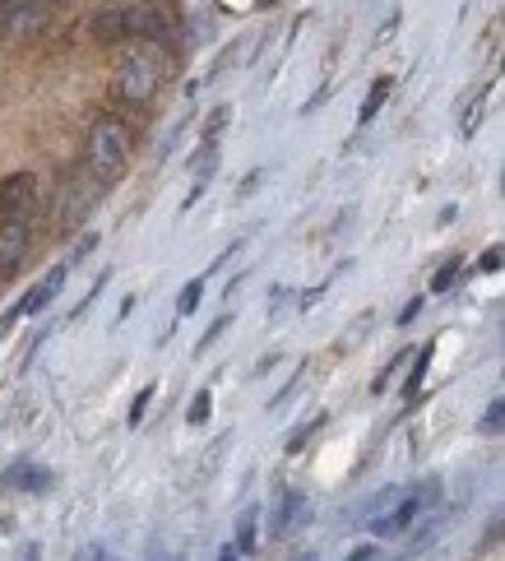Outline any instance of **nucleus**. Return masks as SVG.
<instances>
[{
  "label": "nucleus",
  "mask_w": 505,
  "mask_h": 561,
  "mask_svg": "<svg viewBox=\"0 0 505 561\" xmlns=\"http://www.w3.org/2000/svg\"><path fill=\"white\" fill-rule=\"evenodd\" d=\"M89 33L97 43H172L176 33V19L163 5H116V10H97Z\"/></svg>",
  "instance_id": "1"
},
{
  "label": "nucleus",
  "mask_w": 505,
  "mask_h": 561,
  "mask_svg": "<svg viewBox=\"0 0 505 561\" xmlns=\"http://www.w3.org/2000/svg\"><path fill=\"white\" fill-rule=\"evenodd\" d=\"M130 168V130L116 116H97L89 130V176L112 186L120 172Z\"/></svg>",
  "instance_id": "2"
},
{
  "label": "nucleus",
  "mask_w": 505,
  "mask_h": 561,
  "mask_svg": "<svg viewBox=\"0 0 505 561\" xmlns=\"http://www.w3.org/2000/svg\"><path fill=\"white\" fill-rule=\"evenodd\" d=\"M163 79H168V56L158 51V43H145V47H135L126 61H120L116 98L120 103H149V98L163 89Z\"/></svg>",
  "instance_id": "3"
},
{
  "label": "nucleus",
  "mask_w": 505,
  "mask_h": 561,
  "mask_svg": "<svg viewBox=\"0 0 505 561\" xmlns=\"http://www.w3.org/2000/svg\"><path fill=\"white\" fill-rule=\"evenodd\" d=\"M37 209V176L14 172L0 182V228H28Z\"/></svg>",
  "instance_id": "4"
},
{
  "label": "nucleus",
  "mask_w": 505,
  "mask_h": 561,
  "mask_svg": "<svg viewBox=\"0 0 505 561\" xmlns=\"http://www.w3.org/2000/svg\"><path fill=\"white\" fill-rule=\"evenodd\" d=\"M66 274H70V265H56V270H47V274H43V284H37V288L24 297V302H19V307H14L5 320H0V334H5L19 316H37V311H47V307L56 302V293L66 288Z\"/></svg>",
  "instance_id": "5"
},
{
  "label": "nucleus",
  "mask_w": 505,
  "mask_h": 561,
  "mask_svg": "<svg viewBox=\"0 0 505 561\" xmlns=\"http://www.w3.org/2000/svg\"><path fill=\"white\" fill-rule=\"evenodd\" d=\"M51 483L56 478L43 465H14L0 473V488H10V492H51Z\"/></svg>",
  "instance_id": "6"
},
{
  "label": "nucleus",
  "mask_w": 505,
  "mask_h": 561,
  "mask_svg": "<svg viewBox=\"0 0 505 561\" xmlns=\"http://www.w3.org/2000/svg\"><path fill=\"white\" fill-rule=\"evenodd\" d=\"M97 195H103V186H89L84 195H74V186L66 191V195H60V228H70V224H79V218H84L93 205H97Z\"/></svg>",
  "instance_id": "7"
},
{
  "label": "nucleus",
  "mask_w": 505,
  "mask_h": 561,
  "mask_svg": "<svg viewBox=\"0 0 505 561\" xmlns=\"http://www.w3.org/2000/svg\"><path fill=\"white\" fill-rule=\"evenodd\" d=\"M390 89H394V75H380L376 84H371V93H367V103H361V112H357V122L367 126V122H376L380 116V107H386V98H390Z\"/></svg>",
  "instance_id": "8"
},
{
  "label": "nucleus",
  "mask_w": 505,
  "mask_h": 561,
  "mask_svg": "<svg viewBox=\"0 0 505 561\" xmlns=\"http://www.w3.org/2000/svg\"><path fill=\"white\" fill-rule=\"evenodd\" d=\"M292 515H301V496L297 492H283L278 496V511H274V534H288L292 529Z\"/></svg>",
  "instance_id": "9"
},
{
  "label": "nucleus",
  "mask_w": 505,
  "mask_h": 561,
  "mask_svg": "<svg viewBox=\"0 0 505 561\" xmlns=\"http://www.w3.org/2000/svg\"><path fill=\"white\" fill-rule=\"evenodd\" d=\"M37 24H43V10H19L10 19H0V33H28Z\"/></svg>",
  "instance_id": "10"
},
{
  "label": "nucleus",
  "mask_w": 505,
  "mask_h": 561,
  "mask_svg": "<svg viewBox=\"0 0 505 561\" xmlns=\"http://www.w3.org/2000/svg\"><path fill=\"white\" fill-rule=\"evenodd\" d=\"M199 297H205V278H191V284L181 288V297H176V311H181V316H191V311L199 307Z\"/></svg>",
  "instance_id": "11"
},
{
  "label": "nucleus",
  "mask_w": 505,
  "mask_h": 561,
  "mask_svg": "<svg viewBox=\"0 0 505 561\" xmlns=\"http://www.w3.org/2000/svg\"><path fill=\"white\" fill-rule=\"evenodd\" d=\"M455 278H459V260H446V265L436 270V278H432V293H450Z\"/></svg>",
  "instance_id": "12"
},
{
  "label": "nucleus",
  "mask_w": 505,
  "mask_h": 561,
  "mask_svg": "<svg viewBox=\"0 0 505 561\" xmlns=\"http://www.w3.org/2000/svg\"><path fill=\"white\" fill-rule=\"evenodd\" d=\"M255 548V511L241 515V529H237V552H251Z\"/></svg>",
  "instance_id": "13"
},
{
  "label": "nucleus",
  "mask_w": 505,
  "mask_h": 561,
  "mask_svg": "<svg viewBox=\"0 0 505 561\" xmlns=\"http://www.w3.org/2000/svg\"><path fill=\"white\" fill-rule=\"evenodd\" d=\"M432 353H436L432 344H427V348H422V353H417V367H413V376H409V386H403V394H413V390L422 386V376H427V363H432Z\"/></svg>",
  "instance_id": "14"
},
{
  "label": "nucleus",
  "mask_w": 505,
  "mask_h": 561,
  "mask_svg": "<svg viewBox=\"0 0 505 561\" xmlns=\"http://www.w3.org/2000/svg\"><path fill=\"white\" fill-rule=\"evenodd\" d=\"M492 93V89H487ZM487 93H478L473 98V107H469V116H463V135H473L478 130V122H482V112H487Z\"/></svg>",
  "instance_id": "15"
},
{
  "label": "nucleus",
  "mask_w": 505,
  "mask_h": 561,
  "mask_svg": "<svg viewBox=\"0 0 505 561\" xmlns=\"http://www.w3.org/2000/svg\"><path fill=\"white\" fill-rule=\"evenodd\" d=\"M209 404H214V394L209 390H199L195 394V404H191V423L199 427V423H209Z\"/></svg>",
  "instance_id": "16"
},
{
  "label": "nucleus",
  "mask_w": 505,
  "mask_h": 561,
  "mask_svg": "<svg viewBox=\"0 0 505 561\" xmlns=\"http://www.w3.org/2000/svg\"><path fill=\"white\" fill-rule=\"evenodd\" d=\"M501 417H505V404H501V399H492V404H487V417H482V432L496 436V432H501Z\"/></svg>",
  "instance_id": "17"
},
{
  "label": "nucleus",
  "mask_w": 505,
  "mask_h": 561,
  "mask_svg": "<svg viewBox=\"0 0 505 561\" xmlns=\"http://www.w3.org/2000/svg\"><path fill=\"white\" fill-rule=\"evenodd\" d=\"M320 427H325V417H315V423H311V427H301V432H292V436H288V450L297 455L301 446H307V436H311V432H320Z\"/></svg>",
  "instance_id": "18"
},
{
  "label": "nucleus",
  "mask_w": 505,
  "mask_h": 561,
  "mask_svg": "<svg viewBox=\"0 0 505 561\" xmlns=\"http://www.w3.org/2000/svg\"><path fill=\"white\" fill-rule=\"evenodd\" d=\"M149 399H153V386L135 394V404H130V427H139V417H145V409H149Z\"/></svg>",
  "instance_id": "19"
},
{
  "label": "nucleus",
  "mask_w": 505,
  "mask_h": 561,
  "mask_svg": "<svg viewBox=\"0 0 505 561\" xmlns=\"http://www.w3.org/2000/svg\"><path fill=\"white\" fill-rule=\"evenodd\" d=\"M228 325H232V316H218V320H214V325H209V334H205V339H199V348H209V344H214V339H218V334H223Z\"/></svg>",
  "instance_id": "20"
},
{
  "label": "nucleus",
  "mask_w": 505,
  "mask_h": 561,
  "mask_svg": "<svg viewBox=\"0 0 505 561\" xmlns=\"http://www.w3.org/2000/svg\"><path fill=\"white\" fill-rule=\"evenodd\" d=\"M478 270H487V274H496V270H501V247H492L487 255H482V260H478Z\"/></svg>",
  "instance_id": "21"
},
{
  "label": "nucleus",
  "mask_w": 505,
  "mask_h": 561,
  "mask_svg": "<svg viewBox=\"0 0 505 561\" xmlns=\"http://www.w3.org/2000/svg\"><path fill=\"white\" fill-rule=\"evenodd\" d=\"M376 552H380V548H376V543H361V548H353V552H348V557H353V561H367V557H376Z\"/></svg>",
  "instance_id": "22"
},
{
  "label": "nucleus",
  "mask_w": 505,
  "mask_h": 561,
  "mask_svg": "<svg viewBox=\"0 0 505 561\" xmlns=\"http://www.w3.org/2000/svg\"><path fill=\"white\" fill-rule=\"evenodd\" d=\"M417 311H422V302H409V307H403V311H399V325H409V320H413Z\"/></svg>",
  "instance_id": "23"
},
{
  "label": "nucleus",
  "mask_w": 505,
  "mask_h": 561,
  "mask_svg": "<svg viewBox=\"0 0 505 561\" xmlns=\"http://www.w3.org/2000/svg\"><path fill=\"white\" fill-rule=\"evenodd\" d=\"M0 5H14V0H0Z\"/></svg>",
  "instance_id": "24"
},
{
  "label": "nucleus",
  "mask_w": 505,
  "mask_h": 561,
  "mask_svg": "<svg viewBox=\"0 0 505 561\" xmlns=\"http://www.w3.org/2000/svg\"><path fill=\"white\" fill-rule=\"evenodd\" d=\"M265 5H269V0H265Z\"/></svg>",
  "instance_id": "25"
}]
</instances>
